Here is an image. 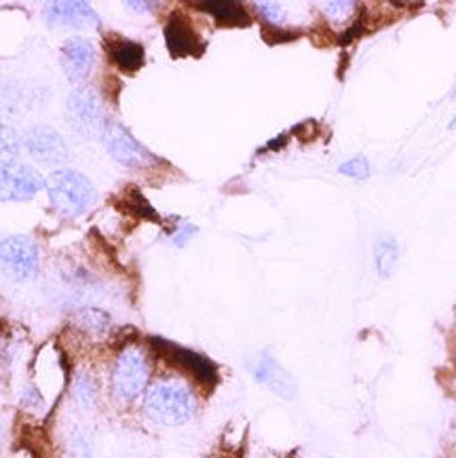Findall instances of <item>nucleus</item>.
<instances>
[{
    "label": "nucleus",
    "mask_w": 456,
    "mask_h": 458,
    "mask_svg": "<svg viewBox=\"0 0 456 458\" xmlns=\"http://www.w3.org/2000/svg\"><path fill=\"white\" fill-rule=\"evenodd\" d=\"M96 60V47L87 38H72L62 49V68L72 83H83Z\"/></svg>",
    "instance_id": "nucleus-13"
},
{
    "label": "nucleus",
    "mask_w": 456,
    "mask_h": 458,
    "mask_svg": "<svg viewBox=\"0 0 456 458\" xmlns=\"http://www.w3.org/2000/svg\"><path fill=\"white\" fill-rule=\"evenodd\" d=\"M76 321H79V327L87 334H104L110 326V317L104 313V310L97 309H85L76 315Z\"/></svg>",
    "instance_id": "nucleus-17"
},
{
    "label": "nucleus",
    "mask_w": 456,
    "mask_h": 458,
    "mask_svg": "<svg viewBox=\"0 0 456 458\" xmlns=\"http://www.w3.org/2000/svg\"><path fill=\"white\" fill-rule=\"evenodd\" d=\"M45 188L43 174L30 165H13L0 169V201H30Z\"/></svg>",
    "instance_id": "nucleus-6"
},
{
    "label": "nucleus",
    "mask_w": 456,
    "mask_h": 458,
    "mask_svg": "<svg viewBox=\"0 0 456 458\" xmlns=\"http://www.w3.org/2000/svg\"><path fill=\"white\" fill-rule=\"evenodd\" d=\"M68 114L76 131L83 133L85 138H96L102 136L104 129V119L102 108H99V102L96 93L87 87H80V89H74L68 98Z\"/></svg>",
    "instance_id": "nucleus-7"
},
{
    "label": "nucleus",
    "mask_w": 456,
    "mask_h": 458,
    "mask_svg": "<svg viewBox=\"0 0 456 458\" xmlns=\"http://www.w3.org/2000/svg\"><path fill=\"white\" fill-rule=\"evenodd\" d=\"M341 174L349 175V178H353V180H366V178H370L372 169H370V163H367V158L358 157V158H350V161H347V163H342Z\"/></svg>",
    "instance_id": "nucleus-20"
},
{
    "label": "nucleus",
    "mask_w": 456,
    "mask_h": 458,
    "mask_svg": "<svg viewBox=\"0 0 456 458\" xmlns=\"http://www.w3.org/2000/svg\"><path fill=\"white\" fill-rule=\"evenodd\" d=\"M197 412L195 393L180 380H159L146 393L144 414L163 427H182Z\"/></svg>",
    "instance_id": "nucleus-1"
},
{
    "label": "nucleus",
    "mask_w": 456,
    "mask_h": 458,
    "mask_svg": "<svg viewBox=\"0 0 456 458\" xmlns=\"http://www.w3.org/2000/svg\"><path fill=\"white\" fill-rule=\"evenodd\" d=\"M197 7L209 15H214L215 21L224 23V26H248L251 21L249 13L243 9V4L232 3V0H207V3H198Z\"/></svg>",
    "instance_id": "nucleus-14"
},
{
    "label": "nucleus",
    "mask_w": 456,
    "mask_h": 458,
    "mask_svg": "<svg viewBox=\"0 0 456 458\" xmlns=\"http://www.w3.org/2000/svg\"><path fill=\"white\" fill-rule=\"evenodd\" d=\"M130 9H150L152 3H127Z\"/></svg>",
    "instance_id": "nucleus-24"
},
{
    "label": "nucleus",
    "mask_w": 456,
    "mask_h": 458,
    "mask_svg": "<svg viewBox=\"0 0 456 458\" xmlns=\"http://www.w3.org/2000/svg\"><path fill=\"white\" fill-rule=\"evenodd\" d=\"M26 144L28 152L38 161L49 163V165H57L68 158V144L63 140L62 133H57L51 127H34L26 133Z\"/></svg>",
    "instance_id": "nucleus-12"
},
{
    "label": "nucleus",
    "mask_w": 456,
    "mask_h": 458,
    "mask_svg": "<svg viewBox=\"0 0 456 458\" xmlns=\"http://www.w3.org/2000/svg\"><path fill=\"white\" fill-rule=\"evenodd\" d=\"M150 380V361L139 346H127L116 357L113 368V391L122 403L142 395Z\"/></svg>",
    "instance_id": "nucleus-3"
},
{
    "label": "nucleus",
    "mask_w": 456,
    "mask_h": 458,
    "mask_svg": "<svg viewBox=\"0 0 456 458\" xmlns=\"http://www.w3.org/2000/svg\"><path fill=\"white\" fill-rule=\"evenodd\" d=\"M397 256H400V250H397V241L393 237H378L376 243H374V267H376V273L383 279L391 277L393 273Z\"/></svg>",
    "instance_id": "nucleus-16"
},
{
    "label": "nucleus",
    "mask_w": 456,
    "mask_h": 458,
    "mask_svg": "<svg viewBox=\"0 0 456 458\" xmlns=\"http://www.w3.org/2000/svg\"><path fill=\"white\" fill-rule=\"evenodd\" d=\"M353 7H355L353 3H325L324 4L325 15L332 17V20H334V21H342L344 17L350 13L349 9H353Z\"/></svg>",
    "instance_id": "nucleus-23"
},
{
    "label": "nucleus",
    "mask_w": 456,
    "mask_h": 458,
    "mask_svg": "<svg viewBox=\"0 0 456 458\" xmlns=\"http://www.w3.org/2000/svg\"><path fill=\"white\" fill-rule=\"evenodd\" d=\"M324 458H332V456H324Z\"/></svg>",
    "instance_id": "nucleus-26"
},
{
    "label": "nucleus",
    "mask_w": 456,
    "mask_h": 458,
    "mask_svg": "<svg viewBox=\"0 0 456 458\" xmlns=\"http://www.w3.org/2000/svg\"><path fill=\"white\" fill-rule=\"evenodd\" d=\"M70 450H72L74 458H91V444L87 436L83 433H76L72 437V444H70Z\"/></svg>",
    "instance_id": "nucleus-22"
},
{
    "label": "nucleus",
    "mask_w": 456,
    "mask_h": 458,
    "mask_svg": "<svg viewBox=\"0 0 456 458\" xmlns=\"http://www.w3.org/2000/svg\"><path fill=\"white\" fill-rule=\"evenodd\" d=\"M251 376L258 380L260 385H265L273 393H277L279 397L283 399H294L298 393V383L288 369H285L282 363L274 360L273 355L268 353H258L248 363Z\"/></svg>",
    "instance_id": "nucleus-8"
},
{
    "label": "nucleus",
    "mask_w": 456,
    "mask_h": 458,
    "mask_svg": "<svg viewBox=\"0 0 456 458\" xmlns=\"http://www.w3.org/2000/svg\"><path fill=\"white\" fill-rule=\"evenodd\" d=\"M0 267L15 281L32 279L38 271V250L30 237L15 234L0 243Z\"/></svg>",
    "instance_id": "nucleus-5"
},
{
    "label": "nucleus",
    "mask_w": 456,
    "mask_h": 458,
    "mask_svg": "<svg viewBox=\"0 0 456 458\" xmlns=\"http://www.w3.org/2000/svg\"><path fill=\"white\" fill-rule=\"evenodd\" d=\"M110 55L116 66L125 72H136L144 66V47L136 40H114L110 45Z\"/></svg>",
    "instance_id": "nucleus-15"
},
{
    "label": "nucleus",
    "mask_w": 456,
    "mask_h": 458,
    "mask_svg": "<svg viewBox=\"0 0 456 458\" xmlns=\"http://www.w3.org/2000/svg\"><path fill=\"white\" fill-rule=\"evenodd\" d=\"M20 152V138L13 129L0 125V169L13 165V158Z\"/></svg>",
    "instance_id": "nucleus-18"
},
{
    "label": "nucleus",
    "mask_w": 456,
    "mask_h": 458,
    "mask_svg": "<svg viewBox=\"0 0 456 458\" xmlns=\"http://www.w3.org/2000/svg\"><path fill=\"white\" fill-rule=\"evenodd\" d=\"M43 17L51 28H72V30H79V28L99 26V17L91 9V4L72 3V0L45 4Z\"/></svg>",
    "instance_id": "nucleus-10"
},
{
    "label": "nucleus",
    "mask_w": 456,
    "mask_h": 458,
    "mask_svg": "<svg viewBox=\"0 0 456 458\" xmlns=\"http://www.w3.org/2000/svg\"><path fill=\"white\" fill-rule=\"evenodd\" d=\"M74 399L79 402V406L89 408L96 399V385L87 374H79L74 380Z\"/></svg>",
    "instance_id": "nucleus-19"
},
{
    "label": "nucleus",
    "mask_w": 456,
    "mask_h": 458,
    "mask_svg": "<svg viewBox=\"0 0 456 458\" xmlns=\"http://www.w3.org/2000/svg\"><path fill=\"white\" fill-rule=\"evenodd\" d=\"M256 9H258L260 15L268 21V26H279V23L285 20L282 4L277 3H256Z\"/></svg>",
    "instance_id": "nucleus-21"
},
{
    "label": "nucleus",
    "mask_w": 456,
    "mask_h": 458,
    "mask_svg": "<svg viewBox=\"0 0 456 458\" xmlns=\"http://www.w3.org/2000/svg\"><path fill=\"white\" fill-rule=\"evenodd\" d=\"M102 142L104 148L110 157L114 158L116 163L125 167H146L150 165L152 155L144 148L142 144L138 142L136 138L127 131L121 123H116L113 119H106L102 129Z\"/></svg>",
    "instance_id": "nucleus-4"
},
{
    "label": "nucleus",
    "mask_w": 456,
    "mask_h": 458,
    "mask_svg": "<svg viewBox=\"0 0 456 458\" xmlns=\"http://www.w3.org/2000/svg\"><path fill=\"white\" fill-rule=\"evenodd\" d=\"M152 343H155L156 351L167 355L169 361L184 368L186 372H190L201 385L212 386L218 383V368H215L214 361H209L206 355H198L195 351L182 349V346L165 343V340H152Z\"/></svg>",
    "instance_id": "nucleus-9"
},
{
    "label": "nucleus",
    "mask_w": 456,
    "mask_h": 458,
    "mask_svg": "<svg viewBox=\"0 0 456 458\" xmlns=\"http://www.w3.org/2000/svg\"><path fill=\"white\" fill-rule=\"evenodd\" d=\"M49 203L62 218H79L96 203V188L87 175L74 169H60L49 180Z\"/></svg>",
    "instance_id": "nucleus-2"
},
{
    "label": "nucleus",
    "mask_w": 456,
    "mask_h": 458,
    "mask_svg": "<svg viewBox=\"0 0 456 458\" xmlns=\"http://www.w3.org/2000/svg\"><path fill=\"white\" fill-rule=\"evenodd\" d=\"M163 34H165L167 49L173 57H198L203 49H206V45L198 38V34L195 32V28L190 26V21L180 13L169 15Z\"/></svg>",
    "instance_id": "nucleus-11"
},
{
    "label": "nucleus",
    "mask_w": 456,
    "mask_h": 458,
    "mask_svg": "<svg viewBox=\"0 0 456 458\" xmlns=\"http://www.w3.org/2000/svg\"><path fill=\"white\" fill-rule=\"evenodd\" d=\"M450 129H456V116L452 119V123H450Z\"/></svg>",
    "instance_id": "nucleus-25"
}]
</instances>
